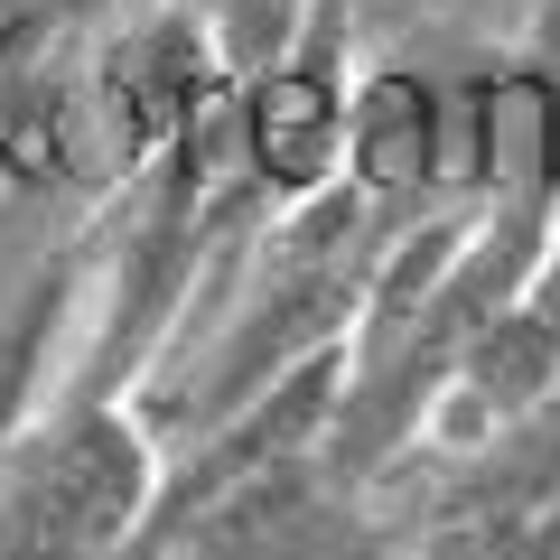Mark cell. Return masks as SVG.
Listing matches in <instances>:
<instances>
[{"label": "cell", "mask_w": 560, "mask_h": 560, "mask_svg": "<svg viewBox=\"0 0 560 560\" xmlns=\"http://www.w3.org/2000/svg\"><path fill=\"white\" fill-rule=\"evenodd\" d=\"M355 28H364V0H308V28H300V38H318V47H355Z\"/></svg>", "instance_id": "cell-3"}, {"label": "cell", "mask_w": 560, "mask_h": 560, "mask_svg": "<svg viewBox=\"0 0 560 560\" xmlns=\"http://www.w3.org/2000/svg\"><path fill=\"white\" fill-rule=\"evenodd\" d=\"M168 486V440L140 401L38 393L0 448V560H131Z\"/></svg>", "instance_id": "cell-1"}, {"label": "cell", "mask_w": 560, "mask_h": 560, "mask_svg": "<svg viewBox=\"0 0 560 560\" xmlns=\"http://www.w3.org/2000/svg\"><path fill=\"white\" fill-rule=\"evenodd\" d=\"M430 10H448V0H430Z\"/></svg>", "instance_id": "cell-4"}, {"label": "cell", "mask_w": 560, "mask_h": 560, "mask_svg": "<svg viewBox=\"0 0 560 560\" xmlns=\"http://www.w3.org/2000/svg\"><path fill=\"white\" fill-rule=\"evenodd\" d=\"M103 10L113 0H0V20H38V28H66V38H84Z\"/></svg>", "instance_id": "cell-2"}]
</instances>
